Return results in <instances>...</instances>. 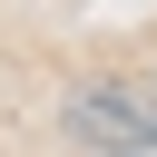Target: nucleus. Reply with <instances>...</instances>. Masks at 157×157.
<instances>
[{"instance_id": "1", "label": "nucleus", "mask_w": 157, "mask_h": 157, "mask_svg": "<svg viewBox=\"0 0 157 157\" xmlns=\"http://www.w3.org/2000/svg\"><path fill=\"white\" fill-rule=\"evenodd\" d=\"M59 128L88 147V157H157V88H128V78H78Z\"/></svg>"}]
</instances>
